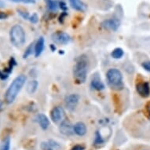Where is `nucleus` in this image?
<instances>
[{"label": "nucleus", "instance_id": "a878e982", "mask_svg": "<svg viewBox=\"0 0 150 150\" xmlns=\"http://www.w3.org/2000/svg\"><path fill=\"white\" fill-rule=\"evenodd\" d=\"M85 149V147H84L83 145H75L71 150H84Z\"/></svg>", "mask_w": 150, "mask_h": 150}, {"label": "nucleus", "instance_id": "2f4dec72", "mask_svg": "<svg viewBox=\"0 0 150 150\" xmlns=\"http://www.w3.org/2000/svg\"><path fill=\"white\" fill-rule=\"evenodd\" d=\"M0 4H3V3H0Z\"/></svg>", "mask_w": 150, "mask_h": 150}, {"label": "nucleus", "instance_id": "bb28decb", "mask_svg": "<svg viewBox=\"0 0 150 150\" xmlns=\"http://www.w3.org/2000/svg\"><path fill=\"white\" fill-rule=\"evenodd\" d=\"M8 17V14L6 13L3 12V11H0V20H4L6 19Z\"/></svg>", "mask_w": 150, "mask_h": 150}, {"label": "nucleus", "instance_id": "423d86ee", "mask_svg": "<svg viewBox=\"0 0 150 150\" xmlns=\"http://www.w3.org/2000/svg\"><path fill=\"white\" fill-rule=\"evenodd\" d=\"M79 101V96L76 93L69 94L64 99V105L67 109L69 111H74L78 105Z\"/></svg>", "mask_w": 150, "mask_h": 150}, {"label": "nucleus", "instance_id": "cd10ccee", "mask_svg": "<svg viewBox=\"0 0 150 150\" xmlns=\"http://www.w3.org/2000/svg\"><path fill=\"white\" fill-rule=\"evenodd\" d=\"M59 6L62 10H67V9H68V7H67L66 3H64V2H60Z\"/></svg>", "mask_w": 150, "mask_h": 150}, {"label": "nucleus", "instance_id": "0eeeda50", "mask_svg": "<svg viewBox=\"0 0 150 150\" xmlns=\"http://www.w3.org/2000/svg\"><path fill=\"white\" fill-rule=\"evenodd\" d=\"M52 40L57 44H67L70 41V36L66 32L57 31L52 35Z\"/></svg>", "mask_w": 150, "mask_h": 150}, {"label": "nucleus", "instance_id": "6ab92c4d", "mask_svg": "<svg viewBox=\"0 0 150 150\" xmlns=\"http://www.w3.org/2000/svg\"><path fill=\"white\" fill-rule=\"evenodd\" d=\"M0 150H10V137H6L4 139L3 145L1 146Z\"/></svg>", "mask_w": 150, "mask_h": 150}, {"label": "nucleus", "instance_id": "aec40b11", "mask_svg": "<svg viewBox=\"0 0 150 150\" xmlns=\"http://www.w3.org/2000/svg\"><path fill=\"white\" fill-rule=\"evenodd\" d=\"M34 48H35V46L33 45V43L31 45H29V46L27 47V49H26V50L25 51V53H24L23 58H27L28 57H29L30 55L32 54V51L34 50Z\"/></svg>", "mask_w": 150, "mask_h": 150}, {"label": "nucleus", "instance_id": "c756f323", "mask_svg": "<svg viewBox=\"0 0 150 150\" xmlns=\"http://www.w3.org/2000/svg\"><path fill=\"white\" fill-rule=\"evenodd\" d=\"M146 108H147L148 112L150 113V101L147 104V105H146Z\"/></svg>", "mask_w": 150, "mask_h": 150}, {"label": "nucleus", "instance_id": "20e7f679", "mask_svg": "<svg viewBox=\"0 0 150 150\" xmlns=\"http://www.w3.org/2000/svg\"><path fill=\"white\" fill-rule=\"evenodd\" d=\"M106 77L108 79L109 86L112 89L121 90L123 87V75L119 69H109L106 73Z\"/></svg>", "mask_w": 150, "mask_h": 150}, {"label": "nucleus", "instance_id": "c85d7f7f", "mask_svg": "<svg viewBox=\"0 0 150 150\" xmlns=\"http://www.w3.org/2000/svg\"><path fill=\"white\" fill-rule=\"evenodd\" d=\"M3 102L2 101H0V112L3 110Z\"/></svg>", "mask_w": 150, "mask_h": 150}, {"label": "nucleus", "instance_id": "393cba45", "mask_svg": "<svg viewBox=\"0 0 150 150\" xmlns=\"http://www.w3.org/2000/svg\"><path fill=\"white\" fill-rule=\"evenodd\" d=\"M9 77V75L6 74L4 71H0V79H3V80H5Z\"/></svg>", "mask_w": 150, "mask_h": 150}, {"label": "nucleus", "instance_id": "4be33fe9", "mask_svg": "<svg viewBox=\"0 0 150 150\" xmlns=\"http://www.w3.org/2000/svg\"><path fill=\"white\" fill-rule=\"evenodd\" d=\"M30 21L32 23V24H36L38 22V15L36 13H33V14L29 17Z\"/></svg>", "mask_w": 150, "mask_h": 150}, {"label": "nucleus", "instance_id": "1a4fd4ad", "mask_svg": "<svg viewBox=\"0 0 150 150\" xmlns=\"http://www.w3.org/2000/svg\"><path fill=\"white\" fill-rule=\"evenodd\" d=\"M137 91L139 93V95L143 98H147L150 94V86L148 83L144 82V83H140L137 84L136 86Z\"/></svg>", "mask_w": 150, "mask_h": 150}, {"label": "nucleus", "instance_id": "f03ea898", "mask_svg": "<svg viewBox=\"0 0 150 150\" xmlns=\"http://www.w3.org/2000/svg\"><path fill=\"white\" fill-rule=\"evenodd\" d=\"M88 69V59L85 55L79 56L73 67V75L75 79L79 83L86 81Z\"/></svg>", "mask_w": 150, "mask_h": 150}, {"label": "nucleus", "instance_id": "f257e3e1", "mask_svg": "<svg viewBox=\"0 0 150 150\" xmlns=\"http://www.w3.org/2000/svg\"><path fill=\"white\" fill-rule=\"evenodd\" d=\"M25 81L26 77L24 75H20L13 79L5 93V101L6 103L11 104L14 101L17 94L25 85Z\"/></svg>", "mask_w": 150, "mask_h": 150}, {"label": "nucleus", "instance_id": "b1692460", "mask_svg": "<svg viewBox=\"0 0 150 150\" xmlns=\"http://www.w3.org/2000/svg\"><path fill=\"white\" fill-rule=\"evenodd\" d=\"M14 3H35V0H10Z\"/></svg>", "mask_w": 150, "mask_h": 150}, {"label": "nucleus", "instance_id": "7c9ffc66", "mask_svg": "<svg viewBox=\"0 0 150 150\" xmlns=\"http://www.w3.org/2000/svg\"><path fill=\"white\" fill-rule=\"evenodd\" d=\"M45 150H54V149H45Z\"/></svg>", "mask_w": 150, "mask_h": 150}, {"label": "nucleus", "instance_id": "f3484780", "mask_svg": "<svg viewBox=\"0 0 150 150\" xmlns=\"http://www.w3.org/2000/svg\"><path fill=\"white\" fill-rule=\"evenodd\" d=\"M124 52H123V49L121 48H116L112 50V52L111 53V56L115 58V59H120L123 57Z\"/></svg>", "mask_w": 150, "mask_h": 150}, {"label": "nucleus", "instance_id": "9b49d317", "mask_svg": "<svg viewBox=\"0 0 150 150\" xmlns=\"http://www.w3.org/2000/svg\"><path fill=\"white\" fill-rule=\"evenodd\" d=\"M45 47V40L42 37L39 38V40H37L36 43L35 45L34 48V52H35V57H40V55L42 54L43 50H44Z\"/></svg>", "mask_w": 150, "mask_h": 150}, {"label": "nucleus", "instance_id": "412c9836", "mask_svg": "<svg viewBox=\"0 0 150 150\" xmlns=\"http://www.w3.org/2000/svg\"><path fill=\"white\" fill-rule=\"evenodd\" d=\"M17 12H18V13H19L24 19H28V18H29V15H28V13L27 12L24 11V10H17Z\"/></svg>", "mask_w": 150, "mask_h": 150}, {"label": "nucleus", "instance_id": "9d476101", "mask_svg": "<svg viewBox=\"0 0 150 150\" xmlns=\"http://www.w3.org/2000/svg\"><path fill=\"white\" fill-rule=\"evenodd\" d=\"M59 130L61 133L64 134V135L69 136L73 134L74 130L73 127L71 125V123H69V121L64 120L61 123V125L59 127Z\"/></svg>", "mask_w": 150, "mask_h": 150}, {"label": "nucleus", "instance_id": "6e6552de", "mask_svg": "<svg viewBox=\"0 0 150 150\" xmlns=\"http://www.w3.org/2000/svg\"><path fill=\"white\" fill-rule=\"evenodd\" d=\"M120 25V21L116 18H110L108 20L104 21L101 23V26L105 29L109 30V31H116Z\"/></svg>", "mask_w": 150, "mask_h": 150}, {"label": "nucleus", "instance_id": "a211bd4d", "mask_svg": "<svg viewBox=\"0 0 150 150\" xmlns=\"http://www.w3.org/2000/svg\"><path fill=\"white\" fill-rule=\"evenodd\" d=\"M47 6L49 8V10H52V11H55V10H57V8L59 6L58 3L56 1H54V0H47Z\"/></svg>", "mask_w": 150, "mask_h": 150}, {"label": "nucleus", "instance_id": "f8f14e48", "mask_svg": "<svg viewBox=\"0 0 150 150\" xmlns=\"http://www.w3.org/2000/svg\"><path fill=\"white\" fill-rule=\"evenodd\" d=\"M74 133L79 136H83L86 133V127L83 122H78L73 126Z\"/></svg>", "mask_w": 150, "mask_h": 150}, {"label": "nucleus", "instance_id": "ddd939ff", "mask_svg": "<svg viewBox=\"0 0 150 150\" xmlns=\"http://www.w3.org/2000/svg\"><path fill=\"white\" fill-rule=\"evenodd\" d=\"M70 5L73 9L83 12L86 10V5L81 0H69Z\"/></svg>", "mask_w": 150, "mask_h": 150}, {"label": "nucleus", "instance_id": "5701e85b", "mask_svg": "<svg viewBox=\"0 0 150 150\" xmlns=\"http://www.w3.org/2000/svg\"><path fill=\"white\" fill-rule=\"evenodd\" d=\"M142 67L144 68L145 70H146L147 71H149L150 72V62H145L142 63Z\"/></svg>", "mask_w": 150, "mask_h": 150}, {"label": "nucleus", "instance_id": "4468645a", "mask_svg": "<svg viewBox=\"0 0 150 150\" xmlns=\"http://www.w3.org/2000/svg\"><path fill=\"white\" fill-rule=\"evenodd\" d=\"M37 121L42 130H47L50 126L49 119L44 114H40L37 116Z\"/></svg>", "mask_w": 150, "mask_h": 150}, {"label": "nucleus", "instance_id": "39448f33", "mask_svg": "<svg viewBox=\"0 0 150 150\" xmlns=\"http://www.w3.org/2000/svg\"><path fill=\"white\" fill-rule=\"evenodd\" d=\"M50 118L54 123H61L64 120L65 112L64 108L61 106L54 107L50 112Z\"/></svg>", "mask_w": 150, "mask_h": 150}, {"label": "nucleus", "instance_id": "dca6fc26", "mask_svg": "<svg viewBox=\"0 0 150 150\" xmlns=\"http://www.w3.org/2000/svg\"><path fill=\"white\" fill-rule=\"evenodd\" d=\"M39 83L36 80H32L28 84L27 86V91L31 94V93H34L36 91L37 88H38Z\"/></svg>", "mask_w": 150, "mask_h": 150}, {"label": "nucleus", "instance_id": "2eb2a0df", "mask_svg": "<svg viewBox=\"0 0 150 150\" xmlns=\"http://www.w3.org/2000/svg\"><path fill=\"white\" fill-rule=\"evenodd\" d=\"M91 87L94 90H97V91H102L105 89V85L101 82V80L99 79V77L95 76L93 77L92 80H91Z\"/></svg>", "mask_w": 150, "mask_h": 150}, {"label": "nucleus", "instance_id": "7ed1b4c3", "mask_svg": "<svg viewBox=\"0 0 150 150\" xmlns=\"http://www.w3.org/2000/svg\"><path fill=\"white\" fill-rule=\"evenodd\" d=\"M10 42L17 47H22L25 42V32L20 25H15L10 32Z\"/></svg>", "mask_w": 150, "mask_h": 150}]
</instances>
